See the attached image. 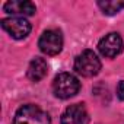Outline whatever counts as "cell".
Listing matches in <instances>:
<instances>
[{"instance_id": "1", "label": "cell", "mask_w": 124, "mask_h": 124, "mask_svg": "<svg viewBox=\"0 0 124 124\" xmlns=\"http://www.w3.org/2000/svg\"><path fill=\"white\" fill-rule=\"evenodd\" d=\"M80 89V82L72 73H58L53 82L54 95L60 99H67L75 96Z\"/></svg>"}, {"instance_id": "2", "label": "cell", "mask_w": 124, "mask_h": 124, "mask_svg": "<svg viewBox=\"0 0 124 124\" xmlns=\"http://www.w3.org/2000/svg\"><path fill=\"white\" fill-rule=\"evenodd\" d=\"M13 124H51V118L42 108L28 104L16 111Z\"/></svg>"}, {"instance_id": "3", "label": "cell", "mask_w": 124, "mask_h": 124, "mask_svg": "<svg viewBox=\"0 0 124 124\" xmlns=\"http://www.w3.org/2000/svg\"><path fill=\"white\" fill-rule=\"evenodd\" d=\"M75 70L83 78H93L101 70V60L92 50H85L75 60Z\"/></svg>"}, {"instance_id": "4", "label": "cell", "mask_w": 124, "mask_h": 124, "mask_svg": "<svg viewBox=\"0 0 124 124\" xmlns=\"http://www.w3.org/2000/svg\"><path fill=\"white\" fill-rule=\"evenodd\" d=\"M38 47L47 55H57L63 50V37L55 29H48L39 37Z\"/></svg>"}, {"instance_id": "5", "label": "cell", "mask_w": 124, "mask_h": 124, "mask_svg": "<svg viewBox=\"0 0 124 124\" xmlns=\"http://www.w3.org/2000/svg\"><path fill=\"white\" fill-rule=\"evenodd\" d=\"M2 28L15 39H23L31 32V23L25 18H6L2 21Z\"/></svg>"}, {"instance_id": "6", "label": "cell", "mask_w": 124, "mask_h": 124, "mask_svg": "<svg viewBox=\"0 0 124 124\" xmlns=\"http://www.w3.org/2000/svg\"><path fill=\"white\" fill-rule=\"evenodd\" d=\"M98 50L104 57H108V58L117 57L123 51V39H121L120 34H117V32L107 34L98 42Z\"/></svg>"}, {"instance_id": "7", "label": "cell", "mask_w": 124, "mask_h": 124, "mask_svg": "<svg viewBox=\"0 0 124 124\" xmlns=\"http://www.w3.org/2000/svg\"><path fill=\"white\" fill-rule=\"evenodd\" d=\"M89 114L83 104H73L67 107L61 115V124H88Z\"/></svg>"}, {"instance_id": "8", "label": "cell", "mask_w": 124, "mask_h": 124, "mask_svg": "<svg viewBox=\"0 0 124 124\" xmlns=\"http://www.w3.org/2000/svg\"><path fill=\"white\" fill-rule=\"evenodd\" d=\"M3 10L10 15H21V16H31L37 12V8L29 0H10L6 2Z\"/></svg>"}, {"instance_id": "9", "label": "cell", "mask_w": 124, "mask_h": 124, "mask_svg": "<svg viewBox=\"0 0 124 124\" xmlns=\"http://www.w3.org/2000/svg\"><path fill=\"white\" fill-rule=\"evenodd\" d=\"M48 73V64L47 61L41 57H35L31 60V63L28 66V70H26V76L29 80L32 82H39L41 79H44Z\"/></svg>"}, {"instance_id": "10", "label": "cell", "mask_w": 124, "mask_h": 124, "mask_svg": "<svg viewBox=\"0 0 124 124\" xmlns=\"http://www.w3.org/2000/svg\"><path fill=\"white\" fill-rule=\"evenodd\" d=\"M98 6L105 15H115L124 8V2H121V0H105V2H98Z\"/></svg>"}, {"instance_id": "11", "label": "cell", "mask_w": 124, "mask_h": 124, "mask_svg": "<svg viewBox=\"0 0 124 124\" xmlns=\"http://www.w3.org/2000/svg\"><path fill=\"white\" fill-rule=\"evenodd\" d=\"M117 96L121 101H124V80H121L118 83V86H117Z\"/></svg>"}]
</instances>
